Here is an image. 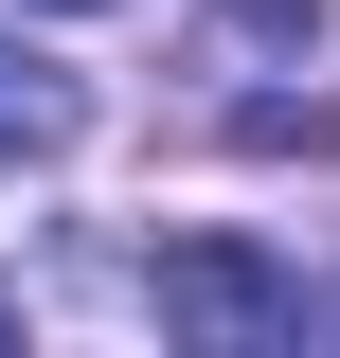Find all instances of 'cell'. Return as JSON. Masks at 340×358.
Returning a JSON list of instances; mask_svg holds the SVG:
<instances>
[{
  "label": "cell",
  "mask_w": 340,
  "mask_h": 358,
  "mask_svg": "<svg viewBox=\"0 0 340 358\" xmlns=\"http://www.w3.org/2000/svg\"><path fill=\"white\" fill-rule=\"evenodd\" d=\"M143 305H162L179 341H215V358H269V341H304V287L251 251V233H179V251L143 268Z\"/></svg>",
  "instance_id": "obj_1"
},
{
  "label": "cell",
  "mask_w": 340,
  "mask_h": 358,
  "mask_svg": "<svg viewBox=\"0 0 340 358\" xmlns=\"http://www.w3.org/2000/svg\"><path fill=\"white\" fill-rule=\"evenodd\" d=\"M36 18H108V0H36Z\"/></svg>",
  "instance_id": "obj_3"
},
{
  "label": "cell",
  "mask_w": 340,
  "mask_h": 358,
  "mask_svg": "<svg viewBox=\"0 0 340 358\" xmlns=\"http://www.w3.org/2000/svg\"><path fill=\"white\" fill-rule=\"evenodd\" d=\"M0 341H18V287H0Z\"/></svg>",
  "instance_id": "obj_4"
},
{
  "label": "cell",
  "mask_w": 340,
  "mask_h": 358,
  "mask_svg": "<svg viewBox=\"0 0 340 358\" xmlns=\"http://www.w3.org/2000/svg\"><path fill=\"white\" fill-rule=\"evenodd\" d=\"M90 143V72H54L36 36H0V179H54Z\"/></svg>",
  "instance_id": "obj_2"
}]
</instances>
